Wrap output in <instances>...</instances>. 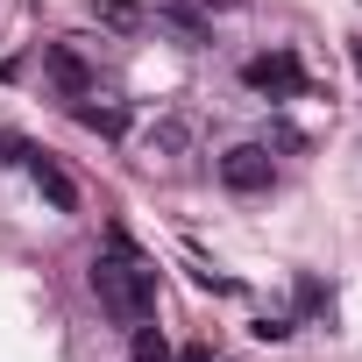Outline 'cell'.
Masks as SVG:
<instances>
[{
	"label": "cell",
	"instance_id": "4fadbf2b",
	"mask_svg": "<svg viewBox=\"0 0 362 362\" xmlns=\"http://www.w3.org/2000/svg\"><path fill=\"white\" fill-rule=\"evenodd\" d=\"M348 57H355V71H362V43H348Z\"/></svg>",
	"mask_w": 362,
	"mask_h": 362
},
{
	"label": "cell",
	"instance_id": "277c9868",
	"mask_svg": "<svg viewBox=\"0 0 362 362\" xmlns=\"http://www.w3.org/2000/svg\"><path fill=\"white\" fill-rule=\"evenodd\" d=\"M43 78H50L64 100H86V93H93V64L78 57V43H43Z\"/></svg>",
	"mask_w": 362,
	"mask_h": 362
},
{
	"label": "cell",
	"instance_id": "5b68a950",
	"mask_svg": "<svg viewBox=\"0 0 362 362\" xmlns=\"http://www.w3.org/2000/svg\"><path fill=\"white\" fill-rule=\"evenodd\" d=\"M29 185L50 199V214H78V185H71V170H64L57 156H43V149L29 156Z\"/></svg>",
	"mask_w": 362,
	"mask_h": 362
},
{
	"label": "cell",
	"instance_id": "7a4b0ae2",
	"mask_svg": "<svg viewBox=\"0 0 362 362\" xmlns=\"http://www.w3.org/2000/svg\"><path fill=\"white\" fill-rule=\"evenodd\" d=\"M242 86L263 93V100H298V93H305V71H298L291 50H263V57L242 64Z\"/></svg>",
	"mask_w": 362,
	"mask_h": 362
},
{
	"label": "cell",
	"instance_id": "ba28073f",
	"mask_svg": "<svg viewBox=\"0 0 362 362\" xmlns=\"http://www.w3.org/2000/svg\"><path fill=\"white\" fill-rule=\"evenodd\" d=\"M185 149H192V128L185 121H156L149 128V156H185Z\"/></svg>",
	"mask_w": 362,
	"mask_h": 362
},
{
	"label": "cell",
	"instance_id": "52a82bcc",
	"mask_svg": "<svg viewBox=\"0 0 362 362\" xmlns=\"http://www.w3.org/2000/svg\"><path fill=\"white\" fill-rule=\"evenodd\" d=\"M71 114H78V128H93V135H121V128H128V114H121V107H93V93L71 100Z\"/></svg>",
	"mask_w": 362,
	"mask_h": 362
},
{
	"label": "cell",
	"instance_id": "9c48e42d",
	"mask_svg": "<svg viewBox=\"0 0 362 362\" xmlns=\"http://www.w3.org/2000/svg\"><path fill=\"white\" fill-rule=\"evenodd\" d=\"M128 355H135V362H170V341H163L149 320H135V341H128Z\"/></svg>",
	"mask_w": 362,
	"mask_h": 362
},
{
	"label": "cell",
	"instance_id": "7c38bea8",
	"mask_svg": "<svg viewBox=\"0 0 362 362\" xmlns=\"http://www.w3.org/2000/svg\"><path fill=\"white\" fill-rule=\"evenodd\" d=\"M177 362H214V355H206V348H192V355H177Z\"/></svg>",
	"mask_w": 362,
	"mask_h": 362
},
{
	"label": "cell",
	"instance_id": "8fae6325",
	"mask_svg": "<svg viewBox=\"0 0 362 362\" xmlns=\"http://www.w3.org/2000/svg\"><path fill=\"white\" fill-rule=\"evenodd\" d=\"M192 8H242V0H192Z\"/></svg>",
	"mask_w": 362,
	"mask_h": 362
},
{
	"label": "cell",
	"instance_id": "30bf717a",
	"mask_svg": "<svg viewBox=\"0 0 362 362\" xmlns=\"http://www.w3.org/2000/svg\"><path fill=\"white\" fill-rule=\"evenodd\" d=\"M249 334H256V341H284V334H291V320H284V313H263Z\"/></svg>",
	"mask_w": 362,
	"mask_h": 362
},
{
	"label": "cell",
	"instance_id": "3957f363",
	"mask_svg": "<svg viewBox=\"0 0 362 362\" xmlns=\"http://www.w3.org/2000/svg\"><path fill=\"white\" fill-rule=\"evenodd\" d=\"M221 185H228V192H242V199L270 192V185H277L270 149H263V142H235V149H221Z\"/></svg>",
	"mask_w": 362,
	"mask_h": 362
},
{
	"label": "cell",
	"instance_id": "6da1fadb",
	"mask_svg": "<svg viewBox=\"0 0 362 362\" xmlns=\"http://www.w3.org/2000/svg\"><path fill=\"white\" fill-rule=\"evenodd\" d=\"M86 284H93L100 313H114L121 327L156 320V263H142V256L128 249V235H114V256H93Z\"/></svg>",
	"mask_w": 362,
	"mask_h": 362
},
{
	"label": "cell",
	"instance_id": "8992f818",
	"mask_svg": "<svg viewBox=\"0 0 362 362\" xmlns=\"http://www.w3.org/2000/svg\"><path fill=\"white\" fill-rule=\"evenodd\" d=\"M93 22H100V29H114V36H142L156 15L142 8V0H93Z\"/></svg>",
	"mask_w": 362,
	"mask_h": 362
}]
</instances>
